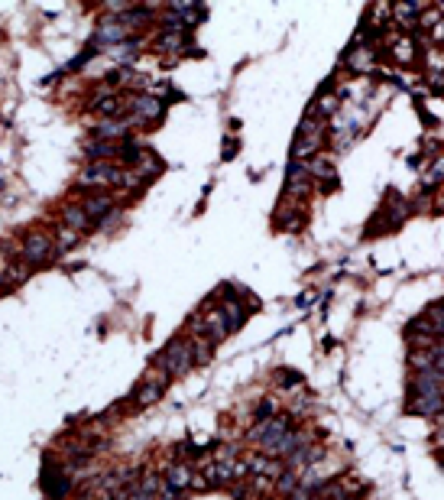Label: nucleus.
<instances>
[{
  "label": "nucleus",
  "mask_w": 444,
  "mask_h": 500,
  "mask_svg": "<svg viewBox=\"0 0 444 500\" xmlns=\"http://www.w3.org/2000/svg\"><path fill=\"white\" fill-rule=\"evenodd\" d=\"M78 186H94V188H107V186H124V169L107 163H88L78 173Z\"/></svg>",
  "instance_id": "f257e3e1"
},
{
  "label": "nucleus",
  "mask_w": 444,
  "mask_h": 500,
  "mask_svg": "<svg viewBox=\"0 0 444 500\" xmlns=\"http://www.w3.org/2000/svg\"><path fill=\"white\" fill-rule=\"evenodd\" d=\"M162 367L169 371V374H188L192 367H195V358H192V348H188V341H172L166 354H162Z\"/></svg>",
  "instance_id": "f03ea898"
},
{
  "label": "nucleus",
  "mask_w": 444,
  "mask_h": 500,
  "mask_svg": "<svg viewBox=\"0 0 444 500\" xmlns=\"http://www.w3.org/2000/svg\"><path fill=\"white\" fill-rule=\"evenodd\" d=\"M52 253H55V240L49 238V234H42V231H33V234H26L23 240V260L26 263H42L49 260Z\"/></svg>",
  "instance_id": "7ed1b4c3"
},
{
  "label": "nucleus",
  "mask_w": 444,
  "mask_h": 500,
  "mask_svg": "<svg viewBox=\"0 0 444 500\" xmlns=\"http://www.w3.org/2000/svg\"><path fill=\"white\" fill-rule=\"evenodd\" d=\"M166 384H169V371H156V374H149L146 380L133 390V403L136 406H149V403H156L162 397Z\"/></svg>",
  "instance_id": "20e7f679"
},
{
  "label": "nucleus",
  "mask_w": 444,
  "mask_h": 500,
  "mask_svg": "<svg viewBox=\"0 0 444 500\" xmlns=\"http://www.w3.org/2000/svg\"><path fill=\"white\" fill-rule=\"evenodd\" d=\"M408 410L419 416H441L444 413V390H421L415 400L408 403Z\"/></svg>",
  "instance_id": "39448f33"
},
{
  "label": "nucleus",
  "mask_w": 444,
  "mask_h": 500,
  "mask_svg": "<svg viewBox=\"0 0 444 500\" xmlns=\"http://www.w3.org/2000/svg\"><path fill=\"white\" fill-rule=\"evenodd\" d=\"M201 325H205V335L211 338V341H224V338L231 335V328H227V322H224V312L221 309H214V312L201 315Z\"/></svg>",
  "instance_id": "423d86ee"
},
{
  "label": "nucleus",
  "mask_w": 444,
  "mask_h": 500,
  "mask_svg": "<svg viewBox=\"0 0 444 500\" xmlns=\"http://www.w3.org/2000/svg\"><path fill=\"white\" fill-rule=\"evenodd\" d=\"M250 475H259V477H270V481H276V477L283 475V464L276 462V458H266V455H253L247 462Z\"/></svg>",
  "instance_id": "0eeeda50"
},
{
  "label": "nucleus",
  "mask_w": 444,
  "mask_h": 500,
  "mask_svg": "<svg viewBox=\"0 0 444 500\" xmlns=\"http://www.w3.org/2000/svg\"><path fill=\"white\" fill-rule=\"evenodd\" d=\"M130 104L136 108V117H140V121H159L162 117V104L156 98L140 95V98H130Z\"/></svg>",
  "instance_id": "6e6552de"
},
{
  "label": "nucleus",
  "mask_w": 444,
  "mask_h": 500,
  "mask_svg": "<svg viewBox=\"0 0 444 500\" xmlns=\"http://www.w3.org/2000/svg\"><path fill=\"white\" fill-rule=\"evenodd\" d=\"M192 477H195V471H192L188 464H172V468L166 471V484L175 490H185V488H192Z\"/></svg>",
  "instance_id": "1a4fd4ad"
},
{
  "label": "nucleus",
  "mask_w": 444,
  "mask_h": 500,
  "mask_svg": "<svg viewBox=\"0 0 444 500\" xmlns=\"http://www.w3.org/2000/svg\"><path fill=\"white\" fill-rule=\"evenodd\" d=\"M85 212H88L91 221H101V218L114 214V199H111V195H94V199H88Z\"/></svg>",
  "instance_id": "9d476101"
},
{
  "label": "nucleus",
  "mask_w": 444,
  "mask_h": 500,
  "mask_svg": "<svg viewBox=\"0 0 444 500\" xmlns=\"http://www.w3.org/2000/svg\"><path fill=\"white\" fill-rule=\"evenodd\" d=\"M62 218H65V227H72V231H78V234H81V231H88V227L94 225V221L88 218L85 208H78V205H68V208L62 212Z\"/></svg>",
  "instance_id": "9b49d317"
},
{
  "label": "nucleus",
  "mask_w": 444,
  "mask_h": 500,
  "mask_svg": "<svg viewBox=\"0 0 444 500\" xmlns=\"http://www.w3.org/2000/svg\"><path fill=\"white\" fill-rule=\"evenodd\" d=\"M393 55H395V62L408 65L412 59H415V39H412V36H399V39H393Z\"/></svg>",
  "instance_id": "f8f14e48"
},
{
  "label": "nucleus",
  "mask_w": 444,
  "mask_h": 500,
  "mask_svg": "<svg viewBox=\"0 0 444 500\" xmlns=\"http://www.w3.org/2000/svg\"><path fill=\"white\" fill-rule=\"evenodd\" d=\"M221 312H224V322H227V328H231V332L244 325V309H240L237 302L224 299V302H221Z\"/></svg>",
  "instance_id": "ddd939ff"
},
{
  "label": "nucleus",
  "mask_w": 444,
  "mask_h": 500,
  "mask_svg": "<svg viewBox=\"0 0 444 500\" xmlns=\"http://www.w3.org/2000/svg\"><path fill=\"white\" fill-rule=\"evenodd\" d=\"M321 147V134H311V137H298L296 140V147H292V156H302V160H305V156H311V153L318 150Z\"/></svg>",
  "instance_id": "4468645a"
},
{
  "label": "nucleus",
  "mask_w": 444,
  "mask_h": 500,
  "mask_svg": "<svg viewBox=\"0 0 444 500\" xmlns=\"http://www.w3.org/2000/svg\"><path fill=\"white\" fill-rule=\"evenodd\" d=\"M124 121H101L98 127H94V134H98L101 140H117V137H124Z\"/></svg>",
  "instance_id": "2eb2a0df"
},
{
  "label": "nucleus",
  "mask_w": 444,
  "mask_h": 500,
  "mask_svg": "<svg viewBox=\"0 0 444 500\" xmlns=\"http://www.w3.org/2000/svg\"><path fill=\"white\" fill-rule=\"evenodd\" d=\"M425 7H428V3H395L393 13L399 16V20H402V23H406V20L412 23L415 16H421V13H425Z\"/></svg>",
  "instance_id": "dca6fc26"
},
{
  "label": "nucleus",
  "mask_w": 444,
  "mask_h": 500,
  "mask_svg": "<svg viewBox=\"0 0 444 500\" xmlns=\"http://www.w3.org/2000/svg\"><path fill=\"white\" fill-rule=\"evenodd\" d=\"M98 39L101 42H120V39H127V26L124 23H104Z\"/></svg>",
  "instance_id": "f3484780"
},
{
  "label": "nucleus",
  "mask_w": 444,
  "mask_h": 500,
  "mask_svg": "<svg viewBox=\"0 0 444 500\" xmlns=\"http://www.w3.org/2000/svg\"><path fill=\"white\" fill-rule=\"evenodd\" d=\"M159 49L166 52H182V46H185V39H182V33H172V29H166L159 36V42H156Z\"/></svg>",
  "instance_id": "a211bd4d"
},
{
  "label": "nucleus",
  "mask_w": 444,
  "mask_h": 500,
  "mask_svg": "<svg viewBox=\"0 0 444 500\" xmlns=\"http://www.w3.org/2000/svg\"><path fill=\"white\" fill-rule=\"evenodd\" d=\"M188 348H192V358L195 364H208L211 361V345L205 338H198V341H188Z\"/></svg>",
  "instance_id": "6ab92c4d"
},
{
  "label": "nucleus",
  "mask_w": 444,
  "mask_h": 500,
  "mask_svg": "<svg viewBox=\"0 0 444 500\" xmlns=\"http://www.w3.org/2000/svg\"><path fill=\"white\" fill-rule=\"evenodd\" d=\"M75 244H78V231H72V227H59V231H55V247H75Z\"/></svg>",
  "instance_id": "aec40b11"
},
{
  "label": "nucleus",
  "mask_w": 444,
  "mask_h": 500,
  "mask_svg": "<svg viewBox=\"0 0 444 500\" xmlns=\"http://www.w3.org/2000/svg\"><path fill=\"white\" fill-rule=\"evenodd\" d=\"M276 488L283 490V494H292V490H298V475H296V471H283V475L276 477Z\"/></svg>",
  "instance_id": "412c9836"
},
{
  "label": "nucleus",
  "mask_w": 444,
  "mask_h": 500,
  "mask_svg": "<svg viewBox=\"0 0 444 500\" xmlns=\"http://www.w3.org/2000/svg\"><path fill=\"white\" fill-rule=\"evenodd\" d=\"M94 108H98L104 117H114V114H120V98H98Z\"/></svg>",
  "instance_id": "4be33fe9"
},
{
  "label": "nucleus",
  "mask_w": 444,
  "mask_h": 500,
  "mask_svg": "<svg viewBox=\"0 0 444 500\" xmlns=\"http://www.w3.org/2000/svg\"><path fill=\"white\" fill-rule=\"evenodd\" d=\"M350 65H354V68H363V72L373 68V49H357L354 59H350Z\"/></svg>",
  "instance_id": "5701e85b"
},
{
  "label": "nucleus",
  "mask_w": 444,
  "mask_h": 500,
  "mask_svg": "<svg viewBox=\"0 0 444 500\" xmlns=\"http://www.w3.org/2000/svg\"><path fill=\"white\" fill-rule=\"evenodd\" d=\"M88 153H91V156H117V147H114V143H101V140H94V143H88Z\"/></svg>",
  "instance_id": "b1692460"
},
{
  "label": "nucleus",
  "mask_w": 444,
  "mask_h": 500,
  "mask_svg": "<svg viewBox=\"0 0 444 500\" xmlns=\"http://www.w3.org/2000/svg\"><path fill=\"white\" fill-rule=\"evenodd\" d=\"M441 179H444V156L441 160H434V166L425 173V186H438Z\"/></svg>",
  "instance_id": "393cba45"
},
{
  "label": "nucleus",
  "mask_w": 444,
  "mask_h": 500,
  "mask_svg": "<svg viewBox=\"0 0 444 500\" xmlns=\"http://www.w3.org/2000/svg\"><path fill=\"white\" fill-rule=\"evenodd\" d=\"M305 166H309V173H311V175H321V179L334 175V166H331V163H324V160H311V163H305Z\"/></svg>",
  "instance_id": "a878e982"
},
{
  "label": "nucleus",
  "mask_w": 444,
  "mask_h": 500,
  "mask_svg": "<svg viewBox=\"0 0 444 500\" xmlns=\"http://www.w3.org/2000/svg\"><path fill=\"white\" fill-rule=\"evenodd\" d=\"M432 39H434V42H444V20H438V26H434Z\"/></svg>",
  "instance_id": "bb28decb"
},
{
  "label": "nucleus",
  "mask_w": 444,
  "mask_h": 500,
  "mask_svg": "<svg viewBox=\"0 0 444 500\" xmlns=\"http://www.w3.org/2000/svg\"><path fill=\"white\" fill-rule=\"evenodd\" d=\"M438 205H441V208H444V195H441V201H438Z\"/></svg>",
  "instance_id": "cd10ccee"
}]
</instances>
